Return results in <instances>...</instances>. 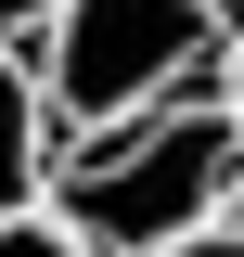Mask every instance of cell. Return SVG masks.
Wrapping results in <instances>:
<instances>
[{
	"instance_id": "3",
	"label": "cell",
	"mask_w": 244,
	"mask_h": 257,
	"mask_svg": "<svg viewBox=\"0 0 244 257\" xmlns=\"http://www.w3.org/2000/svg\"><path fill=\"white\" fill-rule=\"evenodd\" d=\"M39 167H52V116H39L26 52H0V219H26V206H39Z\"/></svg>"
},
{
	"instance_id": "8",
	"label": "cell",
	"mask_w": 244,
	"mask_h": 257,
	"mask_svg": "<svg viewBox=\"0 0 244 257\" xmlns=\"http://www.w3.org/2000/svg\"><path fill=\"white\" fill-rule=\"evenodd\" d=\"M231 231H244V206H231Z\"/></svg>"
},
{
	"instance_id": "7",
	"label": "cell",
	"mask_w": 244,
	"mask_h": 257,
	"mask_svg": "<svg viewBox=\"0 0 244 257\" xmlns=\"http://www.w3.org/2000/svg\"><path fill=\"white\" fill-rule=\"evenodd\" d=\"M154 257H244V231H231V219H206V231H180V244H154Z\"/></svg>"
},
{
	"instance_id": "2",
	"label": "cell",
	"mask_w": 244,
	"mask_h": 257,
	"mask_svg": "<svg viewBox=\"0 0 244 257\" xmlns=\"http://www.w3.org/2000/svg\"><path fill=\"white\" fill-rule=\"evenodd\" d=\"M231 26H244V0H64L26 52L52 142L154 116V103H193L218 77V52H231Z\"/></svg>"
},
{
	"instance_id": "4",
	"label": "cell",
	"mask_w": 244,
	"mask_h": 257,
	"mask_svg": "<svg viewBox=\"0 0 244 257\" xmlns=\"http://www.w3.org/2000/svg\"><path fill=\"white\" fill-rule=\"evenodd\" d=\"M0 257H90V244H64V231L26 206V219H0Z\"/></svg>"
},
{
	"instance_id": "1",
	"label": "cell",
	"mask_w": 244,
	"mask_h": 257,
	"mask_svg": "<svg viewBox=\"0 0 244 257\" xmlns=\"http://www.w3.org/2000/svg\"><path fill=\"white\" fill-rule=\"evenodd\" d=\"M231 206H244V142L206 90L154 103V116H116V128H77L39 167V219L90 257H154L180 231L231 219Z\"/></svg>"
},
{
	"instance_id": "5",
	"label": "cell",
	"mask_w": 244,
	"mask_h": 257,
	"mask_svg": "<svg viewBox=\"0 0 244 257\" xmlns=\"http://www.w3.org/2000/svg\"><path fill=\"white\" fill-rule=\"evenodd\" d=\"M206 103L231 116V142H244V26H231V52H218V77H206Z\"/></svg>"
},
{
	"instance_id": "6",
	"label": "cell",
	"mask_w": 244,
	"mask_h": 257,
	"mask_svg": "<svg viewBox=\"0 0 244 257\" xmlns=\"http://www.w3.org/2000/svg\"><path fill=\"white\" fill-rule=\"evenodd\" d=\"M64 0H0V52H39V26H52Z\"/></svg>"
}]
</instances>
